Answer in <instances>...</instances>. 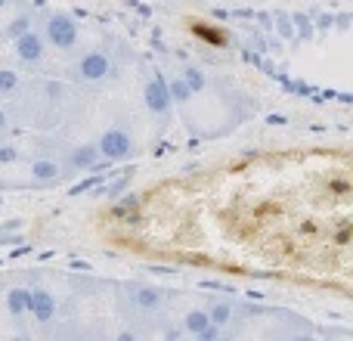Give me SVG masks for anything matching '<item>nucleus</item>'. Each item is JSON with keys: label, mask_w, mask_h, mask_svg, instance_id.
Masks as SVG:
<instances>
[{"label": "nucleus", "mask_w": 353, "mask_h": 341, "mask_svg": "<svg viewBox=\"0 0 353 341\" xmlns=\"http://www.w3.org/2000/svg\"><path fill=\"white\" fill-rule=\"evenodd\" d=\"M118 66L121 59L115 56V50L99 43L74 56V62L68 66V84H74L78 90H99L118 78Z\"/></svg>", "instance_id": "1"}, {"label": "nucleus", "mask_w": 353, "mask_h": 341, "mask_svg": "<svg viewBox=\"0 0 353 341\" xmlns=\"http://www.w3.org/2000/svg\"><path fill=\"white\" fill-rule=\"evenodd\" d=\"M41 35L47 41V47L59 50V53H72L81 43V28L68 12H47L41 22Z\"/></svg>", "instance_id": "2"}, {"label": "nucleus", "mask_w": 353, "mask_h": 341, "mask_svg": "<svg viewBox=\"0 0 353 341\" xmlns=\"http://www.w3.org/2000/svg\"><path fill=\"white\" fill-rule=\"evenodd\" d=\"M47 41H43L41 28L31 25L28 31H22L19 37H12V59L22 72H41L47 66Z\"/></svg>", "instance_id": "3"}, {"label": "nucleus", "mask_w": 353, "mask_h": 341, "mask_svg": "<svg viewBox=\"0 0 353 341\" xmlns=\"http://www.w3.org/2000/svg\"><path fill=\"white\" fill-rule=\"evenodd\" d=\"M143 103H146L149 115L155 118L159 124H168L174 115V99H171V90H168V78L152 68L146 75V84H143Z\"/></svg>", "instance_id": "4"}, {"label": "nucleus", "mask_w": 353, "mask_h": 341, "mask_svg": "<svg viewBox=\"0 0 353 341\" xmlns=\"http://www.w3.org/2000/svg\"><path fill=\"white\" fill-rule=\"evenodd\" d=\"M97 153H99V159H105V162L134 159V153H137L134 134H130L128 128H121V124L105 128L103 134H99V140H97Z\"/></svg>", "instance_id": "5"}, {"label": "nucleus", "mask_w": 353, "mask_h": 341, "mask_svg": "<svg viewBox=\"0 0 353 341\" xmlns=\"http://www.w3.org/2000/svg\"><path fill=\"white\" fill-rule=\"evenodd\" d=\"M28 313L34 317V323L50 326L56 317H59V301H56V295L43 286L28 289Z\"/></svg>", "instance_id": "6"}, {"label": "nucleus", "mask_w": 353, "mask_h": 341, "mask_svg": "<svg viewBox=\"0 0 353 341\" xmlns=\"http://www.w3.org/2000/svg\"><path fill=\"white\" fill-rule=\"evenodd\" d=\"M62 168H65V174H81V170H97L99 165H103V159H99L97 146H90V143H84V146H72L65 149V153L59 155Z\"/></svg>", "instance_id": "7"}, {"label": "nucleus", "mask_w": 353, "mask_h": 341, "mask_svg": "<svg viewBox=\"0 0 353 341\" xmlns=\"http://www.w3.org/2000/svg\"><path fill=\"white\" fill-rule=\"evenodd\" d=\"M183 329H186L192 338H201V341H214V338L223 335V329L211 323L205 307H189V311L183 313Z\"/></svg>", "instance_id": "8"}, {"label": "nucleus", "mask_w": 353, "mask_h": 341, "mask_svg": "<svg viewBox=\"0 0 353 341\" xmlns=\"http://www.w3.org/2000/svg\"><path fill=\"white\" fill-rule=\"evenodd\" d=\"M28 174L34 183H41V186H50V183H59L65 180V168H62L59 155H37V159H31L28 165Z\"/></svg>", "instance_id": "9"}, {"label": "nucleus", "mask_w": 353, "mask_h": 341, "mask_svg": "<svg viewBox=\"0 0 353 341\" xmlns=\"http://www.w3.org/2000/svg\"><path fill=\"white\" fill-rule=\"evenodd\" d=\"M128 298L137 313H159L165 307V292L155 286H130Z\"/></svg>", "instance_id": "10"}, {"label": "nucleus", "mask_w": 353, "mask_h": 341, "mask_svg": "<svg viewBox=\"0 0 353 341\" xmlns=\"http://www.w3.org/2000/svg\"><path fill=\"white\" fill-rule=\"evenodd\" d=\"M31 25H34V16H31V10H19L16 12V19H10V22L0 28V41H12V37H19L22 31H28Z\"/></svg>", "instance_id": "11"}, {"label": "nucleus", "mask_w": 353, "mask_h": 341, "mask_svg": "<svg viewBox=\"0 0 353 341\" xmlns=\"http://www.w3.org/2000/svg\"><path fill=\"white\" fill-rule=\"evenodd\" d=\"M176 75H180V78L186 81V84H189V90H192V93H205L208 87H211V81H208V75L201 72V68L189 66V62H183V66H180V72H176Z\"/></svg>", "instance_id": "12"}, {"label": "nucleus", "mask_w": 353, "mask_h": 341, "mask_svg": "<svg viewBox=\"0 0 353 341\" xmlns=\"http://www.w3.org/2000/svg\"><path fill=\"white\" fill-rule=\"evenodd\" d=\"M205 311H208V317H211V323L220 326V329H223V326H230L232 320H236V307H232L230 301H211Z\"/></svg>", "instance_id": "13"}, {"label": "nucleus", "mask_w": 353, "mask_h": 341, "mask_svg": "<svg viewBox=\"0 0 353 341\" xmlns=\"http://www.w3.org/2000/svg\"><path fill=\"white\" fill-rule=\"evenodd\" d=\"M22 75L16 72V68H0V99H12L19 93V87H22Z\"/></svg>", "instance_id": "14"}, {"label": "nucleus", "mask_w": 353, "mask_h": 341, "mask_svg": "<svg viewBox=\"0 0 353 341\" xmlns=\"http://www.w3.org/2000/svg\"><path fill=\"white\" fill-rule=\"evenodd\" d=\"M6 313L16 320L22 313H28V289H10L6 292Z\"/></svg>", "instance_id": "15"}, {"label": "nucleus", "mask_w": 353, "mask_h": 341, "mask_svg": "<svg viewBox=\"0 0 353 341\" xmlns=\"http://www.w3.org/2000/svg\"><path fill=\"white\" fill-rule=\"evenodd\" d=\"M19 159H22V155H19V146H16V143L0 140V165H16Z\"/></svg>", "instance_id": "16"}, {"label": "nucleus", "mask_w": 353, "mask_h": 341, "mask_svg": "<svg viewBox=\"0 0 353 341\" xmlns=\"http://www.w3.org/2000/svg\"><path fill=\"white\" fill-rule=\"evenodd\" d=\"M6 128H10V115H6V109L0 106V134H3Z\"/></svg>", "instance_id": "17"}, {"label": "nucleus", "mask_w": 353, "mask_h": 341, "mask_svg": "<svg viewBox=\"0 0 353 341\" xmlns=\"http://www.w3.org/2000/svg\"><path fill=\"white\" fill-rule=\"evenodd\" d=\"M12 0H0V12H6V6H10Z\"/></svg>", "instance_id": "18"}]
</instances>
